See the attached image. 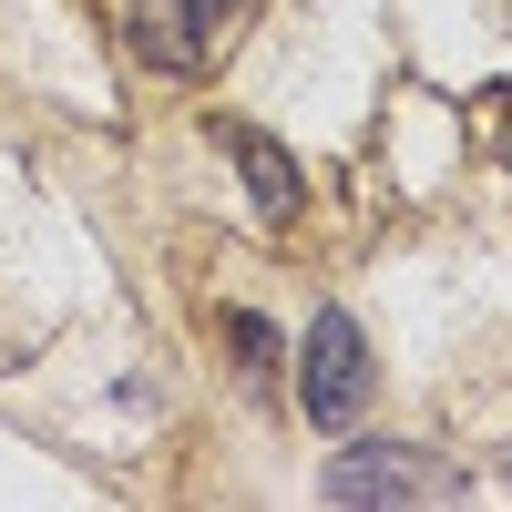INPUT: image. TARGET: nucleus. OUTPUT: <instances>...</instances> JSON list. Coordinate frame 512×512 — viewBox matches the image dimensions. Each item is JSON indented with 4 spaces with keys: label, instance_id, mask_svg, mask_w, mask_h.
<instances>
[{
    "label": "nucleus",
    "instance_id": "f257e3e1",
    "mask_svg": "<svg viewBox=\"0 0 512 512\" xmlns=\"http://www.w3.org/2000/svg\"><path fill=\"white\" fill-rule=\"evenodd\" d=\"M113 21L154 72H205L226 21H236V0H113Z\"/></svg>",
    "mask_w": 512,
    "mask_h": 512
},
{
    "label": "nucleus",
    "instance_id": "f03ea898",
    "mask_svg": "<svg viewBox=\"0 0 512 512\" xmlns=\"http://www.w3.org/2000/svg\"><path fill=\"white\" fill-rule=\"evenodd\" d=\"M297 400H308V420H328V431L359 420V400H369V338H359L349 308H318L308 359H297Z\"/></svg>",
    "mask_w": 512,
    "mask_h": 512
},
{
    "label": "nucleus",
    "instance_id": "7ed1b4c3",
    "mask_svg": "<svg viewBox=\"0 0 512 512\" xmlns=\"http://www.w3.org/2000/svg\"><path fill=\"white\" fill-rule=\"evenodd\" d=\"M328 492H338V502H451L461 472H441V461H410V451L379 441V451H349V461H338Z\"/></svg>",
    "mask_w": 512,
    "mask_h": 512
},
{
    "label": "nucleus",
    "instance_id": "20e7f679",
    "mask_svg": "<svg viewBox=\"0 0 512 512\" xmlns=\"http://www.w3.org/2000/svg\"><path fill=\"white\" fill-rule=\"evenodd\" d=\"M226 154H236V175H246V195H256V216H297V154L287 144H267L256 123H226Z\"/></svg>",
    "mask_w": 512,
    "mask_h": 512
},
{
    "label": "nucleus",
    "instance_id": "39448f33",
    "mask_svg": "<svg viewBox=\"0 0 512 512\" xmlns=\"http://www.w3.org/2000/svg\"><path fill=\"white\" fill-rule=\"evenodd\" d=\"M226 338H236V349H246V379H267V369H277V338L256 328V318H226Z\"/></svg>",
    "mask_w": 512,
    "mask_h": 512
}]
</instances>
